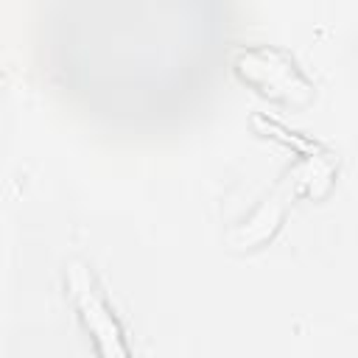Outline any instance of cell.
<instances>
[{
  "instance_id": "6da1fadb",
  "label": "cell",
  "mask_w": 358,
  "mask_h": 358,
  "mask_svg": "<svg viewBox=\"0 0 358 358\" xmlns=\"http://www.w3.org/2000/svg\"><path fill=\"white\" fill-rule=\"evenodd\" d=\"M232 70L246 87L274 103L305 106L313 101V84L280 48H243L238 50Z\"/></svg>"
},
{
  "instance_id": "7a4b0ae2",
  "label": "cell",
  "mask_w": 358,
  "mask_h": 358,
  "mask_svg": "<svg viewBox=\"0 0 358 358\" xmlns=\"http://www.w3.org/2000/svg\"><path fill=\"white\" fill-rule=\"evenodd\" d=\"M64 280H67V294L73 299V308H76L84 330L90 333L98 355H103V358H126L129 347L123 341L120 322L115 319L106 296L101 294L90 266L84 260H78V257L67 260L64 263Z\"/></svg>"
},
{
  "instance_id": "3957f363",
  "label": "cell",
  "mask_w": 358,
  "mask_h": 358,
  "mask_svg": "<svg viewBox=\"0 0 358 358\" xmlns=\"http://www.w3.org/2000/svg\"><path fill=\"white\" fill-rule=\"evenodd\" d=\"M280 218H282V201L277 196H268L243 227H238V229L229 232V243L238 246V249H252V246L263 243L277 229Z\"/></svg>"
}]
</instances>
